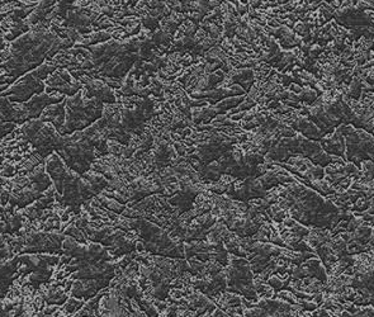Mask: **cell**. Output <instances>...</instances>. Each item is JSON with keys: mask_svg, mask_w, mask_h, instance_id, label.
I'll list each match as a JSON object with an SVG mask.
<instances>
[{"mask_svg": "<svg viewBox=\"0 0 374 317\" xmlns=\"http://www.w3.org/2000/svg\"><path fill=\"white\" fill-rule=\"evenodd\" d=\"M366 202H365V199L364 198H360V199H358V202L355 203V207L358 208V209H365V207H366V204H365Z\"/></svg>", "mask_w": 374, "mask_h": 317, "instance_id": "obj_1", "label": "cell"}, {"mask_svg": "<svg viewBox=\"0 0 374 317\" xmlns=\"http://www.w3.org/2000/svg\"><path fill=\"white\" fill-rule=\"evenodd\" d=\"M373 168V164L370 163V161H364L363 163V169L366 171V170H369V169H371Z\"/></svg>", "mask_w": 374, "mask_h": 317, "instance_id": "obj_2", "label": "cell"}]
</instances>
